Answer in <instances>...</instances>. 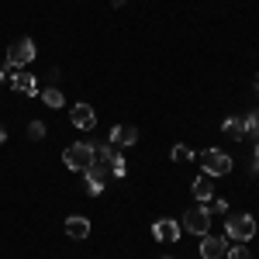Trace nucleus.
I'll return each mask as SVG.
<instances>
[{
    "label": "nucleus",
    "instance_id": "10",
    "mask_svg": "<svg viewBox=\"0 0 259 259\" xmlns=\"http://www.w3.org/2000/svg\"><path fill=\"white\" fill-rule=\"evenodd\" d=\"M152 235H156L159 242H177L180 239V225L177 221H156V225H152Z\"/></svg>",
    "mask_w": 259,
    "mask_h": 259
},
{
    "label": "nucleus",
    "instance_id": "22",
    "mask_svg": "<svg viewBox=\"0 0 259 259\" xmlns=\"http://www.w3.org/2000/svg\"><path fill=\"white\" fill-rule=\"evenodd\" d=\"M4 139H7V132H4V124H0V145H4Z\"/></svg>",
    "mask_w": 259,
    "mask_h": 259
},
{
    "label": "nucleus",
    "instance_id": "5",
    "mask_svg": "<svg viewBox=\"0 0 259 259\" xmlns=\"http://www.w3.org/2000/svg\"><path fill=\"white\" fill-rule=\"evenodd\" d=\"M31 59H35V41L31 38H18L7 49V66H11V69H24Z\"/></svg>",
    "mask_w": 259,
    "mask_h": 259
},
{
    "label": "nucleus",
    "instance_id": "17",
    "mask_svg": "<svg viewBox=\"0 0 259 259\" xmlns=\"http://www.w3.org/2000/svg\"><path fill=\"white\" fill-rule=\"evenodd\" d=\"M225 256H228V259H252V256H249V249H245V245H235V249H228Z\"/></svg>",
    "mask_w": 259,
    "mask_h": 259
},
{
    "label": "nucleus",
    "instance_id": "14",
    "mask_svg": "<svg viewBox=\"0 0 259 259\" xmlns=\"http://www.w3.org/2000/svg\"><path fill=\"white\" fill-rule=\"evenodd\" d=\"M225 132H228V139H245V121L242 118H228L225 121Z\"/></svg>",
    "mask_w": 259,
    "mask_h": 259
},
{
    "label": "nucleus",
    "instance_id": "15",
    "mask_svg": "<svg viewBox=\"0 0 259 259\" xmlns=\"http://www.w3.org/2000/svg\"><path fill=\"white\" fill-rule=\"evenodd\" d=\"M41 100L49 104V107H62V94L56 87H49V90H41Z\"/></svg>",
    "mask_w": 259,
    "mask_h": 259
},
{
    "label": "nucleus",
    "instance_id": "9",
    "mask_svg": "<svg viewBox=\"0 0 259 259\" xmlns=\"http://www.w3.org/2000/svg\"><path fill=\"white\" fill-rule=\"evenodd\" d=\"M11 90H14V94H28V97H31V94H38V87H35V76H28L24 69L11 76Z\"/></svg>",
    "mask_w": 259,
    "mask_h": 259
},
{
    "label": "nucleus",
    "instance_id": "19",
    "mask_svg": "<svg viewBox=\"0 0 259 259\" xmlns=\"http://www.w3.org/2000/svg\"><path fill=\"white\" fill-rule=\"evenodd\" d=\"M242 121H245V132H249V135L259 132V114H249V118H242Z\"/></svg>",
    "mask_w": 259,
    "mask_h": 259
},
{
    "label": "nucleus",
    "instance_id": "3",
    "mask_svg": "<svg viewBox=\"0 0 259 259\" xmlns=\"http://www.w3.org/2000/svg\"><path fill=\"white\" fill-rule=\"evenodd\" d=\"M180 228H187L194 235H207L211 232V207H190L180 221Z\"/></svg>",
    "mask_w": 259,
    "mask_h": 259
},
{
    "label": "nucleus",
    "instance_id": "21",
    "mask_svg": "<svg viewBox=\"0 0 259 259\" xmlns=\"http://www.w3.org/2000/svg\"><path fill=\"white\" fill-rule=\"evenodd\" d=\"M0 80H11V66H7V69H0Z\"/></svg>",
    "mask_w": 259,
    "mask_h": 259
},
{
    "label": "nucleus",
    "instance_id": "13",
    "mask_svg": "<svg viewBox=\"0 0 259 259\" xmlns=\"http://www.w3.org/2000/svg\"><path fill=\"white\" fill-rule=\"evenodd\" d=\"M190 190H194V197H197V200H211V197H214V187H211V177H207V173L194 180Z\"/></svg>",
    "mask_w": 259,
    "mask_h": 259
},
{
    "label": "nucleus",
    "instance_id": "24",
    "mask_svg": "<svg viewBox=\"0 0 259 259\" xmlns=\"http://www.w3.org/2000/svg\"><path fill=\"white\" fill-rule=\"evenodd\" d=\"M256 94H259V73H256Z\"/></svg>",
    "mask_w": 259,
    "mask_h": 259
},
{
    "label": "nucleus",
    "instance_id": "11",
    "mask_svg": "<svg viewBox=\"0 0 259 259\" xmlns=\"http://www.w3.org/2000/svg\"><path fill=\"white\" fill-rule=\"evenodd\" d=\"M111 142H114V145H135V142H139V128H132V124H118V128L111 132Z\"/></svg>",
    "mask_w": 259,
    "mask_h": 259
},
{
    "label": "nucleus",
    "instance_id": "20",
    "mask_svg": "<svg viewBox=\"0 0 259 259\" xmlns=\"http://www.w3.org/2000/svg\"><path fill=\"white\" fill-rule=\"evenodd\" d=\"M211 211H218V214H221V211H228V200H225V197H218L214 204H211Z\"/></svg>",
    "mask_w": 259,
    "mask_h": 259
},
{
    "label": "nucleus",
    "instance_id": "4",
    "mask_svg": "<svg viewBox=\"0 0 259 259\" xmlns=\"http://www.w3.org/2000/svg\"><path fill=\"white\" fill-rule=\"evenodd\" d=\"M200 166L207 177H225V173H232V156H225L221 149H207L200 156Z\"/></svg>",
    "mask_w": 259,
    "mask_h": 259
},
{
    "label": "nucleus",
    "instance_id": "7",
    "mask_svg": "<svg viewBox=\"0 0 259 259\" xmlns=\"http://www.w3.org/2000/svg\"><path fill=\"white\" fill-rule=\"evenodd\" d=\"M69 118H73V124H76V128H80V132H90V128H94V124H97V111H94V107H90V104H76V107H73V114H69Z\"/></svg>",
    "mask_w": 259,
    "mask_h": 259
},
{
    "label": "nucleus",
    "instance_id": "18",
    "mask_svg": "<svg viewBox=\"0 0 259 259\" xmlns=\"http://www.w3.org/2000/svg\"><path fill=\"white\" fill-rule=\"evenodd\" d=\"M190 156H194V152H190V149H187V145H173V159H177V162L190 159Z\"/></svg>",
    "mask_w": 259,
    "mask_h": 259
},
{
    "label": "nucleus",
    "instance_id": "6",
    "mask_svg": "<svg viewBox=\"0 0 259 259\" xmlns=\"http://www.w3.org/2000/svg\"><path fill=\"white\" fill-rule=\"evenodd\" d=\"M83 177H87V194L97 197L100 190H104V180H107V166H104V162H90V166L83 169Z\"/></svg>",
    "mask_w": 259,
    "mask_h": 259
},
{
    "label": "nucleus",
    "instance_id": "16",
    "mask_svg": "<svg viewBox=\"0 0 259 259\" xmlns=\"http://www.w3.org/2000/svg\"><path fill=\"white\" fill-rule=\"evenodd\" d=\"M28 139H35V142L45 139V124H41V121H31V124H28Z\"/></svg>",
    "mask_w": 259,
    "mask_h": 259
},
{
    "label": "nucleus",
    "instance_id": "1",
    "mask_svg": "<svg viewBox=\"0 0 259 259\" xmlns=\"http://www.w3.org/2000/svg\"><path fill=\"white\" fill-rule=\"evenodd\" d=\"M225 235L235 242H249L256 235V218L252 214H232V218L225 221Z\"/></svg>",
    "mask_w": 259,
    "mask_h": 259
},
{
    "label": "nucleus",
    "instance_id": "23",
    "mask_svg": "<svg viewBox=\"0 0 259 259\" xmlns=\"http://www.w3.org/2000/svg\"><path fill=\"white\" fill-rule=\"evenodd\" d=\"M256 169H259V142H256Z\"/></svg>",
    "mask_w": 259,
    "mask_h": 259
},
{
    "label": "nucleus",
    "instance_id": "2",
    "mask_svg": "<svg viewBox=\"0 0 259 259\" xmlns=\"http://www.w3.org/2000/svg\"><path fill=\"white\" fill-rule=\"evenodd\" d=\"M62 159H66V166H69L73 173H83V169L94 162V145H87V142H76V145H69V149L62 152Z\"/></svg>",
    "mask_w": 259,
    "mask_h": 259
},
{
    "label": "nucleus",
    "instance_id": "8",
    "mask_svg": "<svg viewBox=\"0 0 259 259\" xmlns=\"http://www.w3.org/2000/svg\"><path fill=\"white\" fill-rule=\"evenodd\" d=\"M228 252V242L218 239V235H204V242H200V256L204 259H221Z\"/></svg>",
    "mask_w": 259,
    "mask_h": 259
},
{
    "label": "nucleus",
    "instance_id": "12",
    "mask_svg": "<svg viewBox=\"0 0 259 259\" xmlns=\"http://www.w3.org/2000/svg\"><path fill=\"white\" fill-rule=\"evenodd\" d=\"M66 235L76 239V242H83L87 235H90V221L87 218H66Z\"/></svg>",
    "mask_w": 259,
    "mask_h": 259
}]
</instances>
